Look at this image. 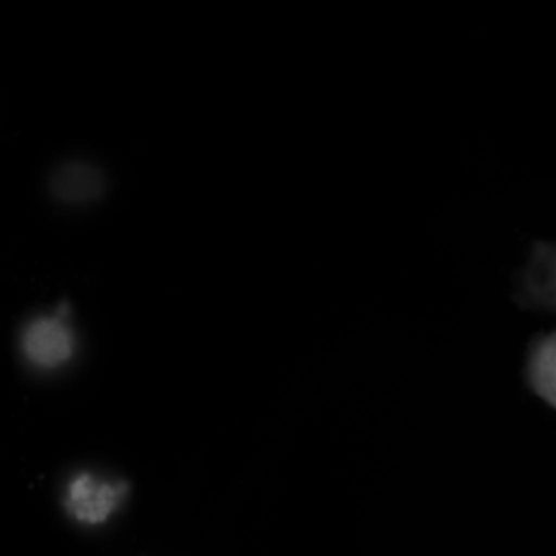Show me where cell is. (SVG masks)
<instances>
[{
	"mask_svg": "<svg viewBox=\"0 0 556 556\" xmlns=\"http://www.w3.org/2000/svg\"><path fill=\"white\" fill-rule=\"evenodd\" d=\"M128 493L129 484L123 479L81 470L67 480L62 503L73 520L86 527H97L119 510Z\"/></svg>",
	"mask_w": 556,
	"mask_h": 556,
	"instance_id": "cell-1",
	"label": "cell"
},
{
	"mask_svg": "<svg viewBox=\"0 0 556 556\" xmlns=\"http://www.w3.org/2000/svg\"><path fill=\"white\" fill-rule=\"evenodd\" d=\"M21 349L37 368L52 369L67 363L75 353L76 338L65 308L31 319L22 331Z\"/></svg>",
	"mask_w": 556,
	"mask_h": 556,
	"instance_id": "cell-2",
	"label": "cell"
},
{
	"mask_svg": "<svg viewBox=\"0 0 556 556\" xmlns=\"http://www.w3.org/2000/svg\"><path fill=\"white\" fill-rule=\"evenodd\" d=\"M46 189L59 204L85 206L103 198L108 190V178L104 170L92 162L67 159L48 173Z\"/></svg>",
	"mask_w": 556,
	"mask_h": 556,
	"instance_id": "cell-3",
	"label": "cell"
},
{
	"mask_svg": "<svg viewBox=\"0 0 556 556\" xmlns=\"http://www.w3.org/2000/svg\"><path fill=\"white\" fill-rule=\"evenodd\" d=\"M517 293L519 301L530 308L556 312V244H533Z\"/></svg>",
	"mask_w": 556,
	"mask_h": 556,
	"instance_id": "cell-4",
	"label": "cell"
},
{
	"mask_svg": "<svg viewBox=\"0 0 556 556\" xmlns=\"http://www.w3.org/2000/svg\"><path fill=\"white\" fill-rule=\"evenodd\" d=\"M526 374L532 391L556 408V330L540 338L532 345Z\"/></svg>",
	"mask_w": 556,
	"mask_h": 556,
	"instance_id": "cell-5",
	"label": "cell"
}]
</instances>
